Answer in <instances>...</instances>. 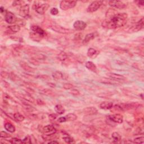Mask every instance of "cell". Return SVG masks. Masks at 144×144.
Masks as SVG:
<instances>
[{
    "instance_id": "obj_1",
    "label": "cell",
    "mask_w": 144,
    "mask_h": 144,
    "mask_svg": "<svg viewBox=\"0 0 144 144\" xmlns=\"http://www.w3.org/2000/svg\"><path fill=\"white\" fill-rule=\"evenodd\" d=\"M128 20L127 13H117L112 16L106 18V19L102 23V26L107 29H116L122 27L126 24Z\"/></svg>"
},
{
    "instance_id": "obj_2",
    "label": "cell",
    "mask_w": 144,
    "mask_h": 144,
    "mask_svg": "<svg viewBox=\"0 0 144 144\" xmlns=\"http://www.w3.org/2000/svg\"><path fill=\"white\" fill-rule=\"evenodd\" d=\"M36 4H34L33 5V8L35 10V11L38 14L43 15L45 13V12L47 11L48 9L49 8L50 5L48 4H40L39 3L35 2Z\"/></svg>"
},
{
    "instance_id": "obj_3",
    "label": "cell",
    "mask_w": 144,
    "mask_h": 144,
    "mask_svg": "<svg viewBox=\"0 0 144 144\" xmlns=\"http://www.w3.org/2000/svg\"><path fill=\"white\" fill-rule=\"evenodd\" d=\"M77 1H69V0H65V1H61L60 4V7L62 10H68L73 8L76 6Z\"/></svg>"
},
{
    "instance_id": "obj_4",
    "label": "cell",
    "mask_w": 144,
    "mask_h": 144,
    "mask_svg": "<svg viewBox=\"0 0 144 144\" xmlns=\"http://www.w3.org/2000/svg\"><path fill=\"white\" fill-rule=\"evenodd\" d=\"M51 29L56 32H58L61 34H70V33H73V30L69 28H66L63 27H61L60 25L58 24H53L51 26Z\"/></svg>"
},
{
    "instance_id": "obj_5",
    "label": "cell",
    "mask_w": 144,
    "mask_h": 144,
    "mask_svg": "<svg viewBox=\"0 0 144 144\" xmlns=\"http://www.w3.org/2000/svg\"><path fill=\"white\" fill-rule=\"evenodd\" d=\"M103 2L101 1H95L91 2L87 9V11L88 12H94L96 11L101 6Z\"/></svg>"
},
{
    "instance_id": "obj_6",
    "label": "cell",
    "mask_w": 144,
    "mask_h": 144,
    "mask_svg": "<svg viewBox=\"0 0 144 144\" xmlns=\"http://www.w3.org/2000/svg\"><path fill=\"white\" fill-rule=\"evenodd\" d=\"M5 20L7 23L12 24L16 23L17 18L12 12L10 11H6L5 14Z\"/></svg>"
},
{
    "instance_id": "obj_7",
    "label": "cell",
    "mask_w": 144,
    "mask_h": 144,
    "mask_svg": "<svg viewBox=\"0 0 144 144\" xmlns=\"http://www.w3.org/2000/svg\"><path fill=\"white\" fill-rule=\"evenodd\" d=\"M42 132L45 135L51 136L55 134L56 130L52 125H47L43 128Z\"/></svg>"
},
{
    "instance_id": "obj_8",
    "label": "cell",
    "mask_w": 144,
    "mask_h": 144,
    "mask_svg": "<svg viewBox=\"0 0 144 144\" xmlns=\"http://www.w3.org/2000/svg\"><path fill=\"white\" fill-rule=\"evenodd\" d=\"M109 5L110 6L118 9H123L127 6V5L120 1H110Z\"/></svg>"
},
{
    "instance_id": "obj_9",
    "label": "cell",
    "mask_w": 144,
    "mask_h": 144,
    "mask_svg": "<svg viewBox=\"0 0 144 144\" xmlns=\"http://www.w3.org/2000/svg\"><path fill=\"white\" fill-rule=\"evenodd\" d=\"M73 27L75 30L81 31V30L86 29L87 27V23L82 20H77L74 23Z\"/></svg>"
},
{
    "instance_id": "obj_10",
    "label": "cell",
    "mask_w": 144,
    "mask_h": 144,
    "mask_svg": "<svg viewBox=\"0 0 144 144\" xmlns=\"http://www.w3.org/2000/svg\"><path fill=\"white\" fill-rule=\"evenodd\" d=\"M107 118L115 123L120 124L123 122V117L119 114H114L110 115Z\"/></svg>"
},
{
    "instance_id": "obj_11",
    "label": "cell",
    "mask_w": 144,
    "mask_h": 144,
    "mask_svg": "<svg viewBox=\"0 0 144 144\" xmlns=\"http://www.w3.org/2000/svg\"><path fill=\"white\" fill-rule=\"evenodd\" d=\"M29 5L25 4L20 7L19 10V15L22 17H27L29 14Z\"/></svg>"
},
{
    "instance_id": "obj_12",
    "label": "cell",
    "mask_w": 144,
    "mask_h": 144,
    "mask_svg": "<svg viewBox=\"0 0 144 144\" xmlns=\"http://www.w3.org/2000/svg\"><path fill=\"white\" fill-rule=\"evenodd\" d=\"M106 76L109 77L110 78L114 79V80H115V81H118L124 80V79H125V77L123 75H120V74L114 73H106Z\"/></svg>"
},
{
    "instance_id": "obj_13",
    "label": "cell",
    "mask_w": 144,
    "mask_h": 144,
    "mask_svg": "<svg viewBox=\"0 0 144 144\" xmlns=\"http://www.w3.org/2000/svg\"><path fill=\"white\" fill-rule=\"evenodd\" d=\"M30 29H31V30L33 32L37 33V34H39L42 37H44L46 34L44 30H43L42 28L37 26V25H32Z\"/></svg>"
},
{
    "instance_id": "obj_14",
    "label": "cell",
    "mask_w": 144,
    "mask_h": 144,
    "mask_svg": "<svg viewBox=\"0 0 144 144\" xmlns=\"http://www.w3.org/2000/svg\"><path fill=\"white\" fill-rule=\"evenodd\" d=\"M97 36H98V33L96 32L87 34L84 38V40L83 41V43H84V44H85V43H87L88 42H89V41L94 40L95 38H96L97 37Z\"/></svg>"
},
{
    "instance_id": "obj_15",
    "label": "cell",
    "mask_w": 144,
    "mask_h": 144,
    "mask_svg": "<svg viewBox=\"0 0 144 144\" xmlns=\"http://www.w3.org/2000/svg\"><path fill=\"white\" fill-rule=\"evenodd\" d=\"M19 64H20V66H21V67L26 71H28V72H34L35 70V69L33 68L32 67H31V66H29L27 63H25V61H21L20 62Z\"/></svg>"
},
{
    "instance_id": "obj_16",
    "label": "cell",
    "mask_w": 144,
    "mask_h": 144,
    "mask_svg": "<svg viewBox=\"0 0 144 144\" xmlns=\"http://www.w3.org/2000/svg\"><path fill=\"white\" fill-rule=\"evenodd\" d=\"M83 113L86 115H95L97 114V110L95 107H87L83 109Z\"/></svg>"
},
{
    "instance_id": "obj_17",
    "label": "cell",
    "mask_w": 144,
    "mask_h": 144,
    "mask_svg": "<svg viewBox=\"0 0 144 144\" xmlns=\"http://www.w3.org/2000/svg\"><path fill=\"white\" fill-rule=\"evenodd\" d=\"M113 106V103L110 101H104L100 105V107L102 109L108 110L112 109Z\"/></svg>"
},
{
    "instance_id": "obj_18",
    "label": "cell",
    "mask_w": 144,
    "mask_h": 144,
    "mask_svg": "<svg viewBox=\"0 0 144 144\" xmlns=\"http://www.w3.org/2000/svg\"><path fill=\"white\" fill-rule=\"evenodd\" d=\"M143 28V18L140 19L138 21L137 24H136L135 27H133L132 28V30L133 32H137L139 31L141 29H142Z\"/></svg>"
},
{
    "instance_id": "obj_19",
    "label": "cell",
    "mask_w": 144,
    "mask_h": 144,
    "mask_svg": "<svg viewBox=\"0 0 144 144\" xmlns=\"http://www.w3.org/2000/svg\"><path fill=\"white\" fill-rule=\"evenodd\" d=\"M99 52L96 50H95L94 48H89L87 51V56L90 58L94 59L98 55Z\"/></svg>"
},
{
    "instance_id": "obj_20",
    "label": "cell",
    "mask_w": 144,
    "mask_h": 144,
    "mask_svg": "<svg viewBox=\"0 0 144 144\" xmlns=\"http://www.w3.org/2000/svg\"><path fill=\"white\" fill-rule=\"evenodd\" d=\"M86 67L93 72H96L97 70V67L95 64L92 61H87L85 64Z\"/></svg>"
},
{
    "instance_id": "obj_21",
    "label": "cell",
    "mask_w": 144,
    "mask_h": 144,
    "mask_svg": "<svg viewBox=\"0 0 144 144\" xmlns=\"http://www.w3.org/2000/svg\"><path fill=\"white\" fill-rule=\"evenodd\" d=\"M4 127L5 130L10 133H14L15 131H16V128H15V126L12 124H11V123H6L4 125Z\"/></svg>"
},
{
    "instance_id": "obj_22",
    "label": "cell",
    "mask_w": 144,
    "mask_h": 144,
    "mask_svg": "<svg viewBox=\"0 0 144 144\" xmlns=\"http://www.w3.org/2000/svg\"><path fill=\"white\" fill-rule=\"evenodd\" d=\"M102 83L105 84H113V85H115V84H119V82L118 81L114 80L113 79H107V78H103L101 81Z\"/></svg>"
},
{
    "instance_id": "obj_23",
    "label": "cell",
    "mask_w": 144,
    "mask_h": 144,
    "mask_svg": "<svg viewBox=\"0 0 144 144\" xmlns=\"http://www.w3.org/2000/svg\"><path fill=\"white\" fill-rule=\"evenodd\" d=\"M52 76L53 78L56 81L60 80V79H63V78H64L63 74L61 73V72L59 71L54 72V73H52Z\"/></svg>"
},
{
    "instance_id": "obj_24",
    "label": "cell",
    "mask_w": 144,
    "mask_h": 144,
    "mask_svg": "<svg viewBox=\"0 0 144 144\" xmlns=\"http://www.w3.org/2000/svg\"><path fill=\"white\" fill-rule=\"evenodd\" d=\"M54 109H55V111L59 114H63L64 113H65V111L64 107L60 104L56 105L55 106Z\"/></svg>"
},
{
    "instance_id": "obj_25",
    "label": "cell",
    "mask_w": 144,
    "mask_h": 144,
    "mask_svg": "<svg viewBox=\"0 0 144 144\" xmlns=\"http://www.w3.org/2000/svg\"><path fill=\"white\" fill-rule=\"evenodd\" d=\"M14 119L17 122H23L25 119V117L20 113H15L14 114Z\"/></svg>"
},
{
    "instance_id": "obj_26",
    "label": "cell",
    "mask_w": 144,
    "mask_h": 144,
    "mask_svg": "<svg viewBox=\"0 0 144 144\" xmlns=\"http://www.w3.org/2000/svg\"><path fill=\"white\" fill-rule=\"evenodd\" d=\"M112 137L114 142H118L121 140V136L118 132H113L112 135Z\"/></svg>"
},
{
    "instance_id": "obj_27",
    "label": "cell",
    "mask_w": 144,
    "mask_h": 144,
    "mask_svg": "<svg viewBox=\"0 0 144 144\" xmlns=\"http://www.w3.org/2000/svg\"><path fill=\"white\" fill-rule=\"evenodd\" d=\"M8 28L11 32L14 33L19 32L20 30V26L19 25L15 24V25H10V26L8 27Z\"/></svg>"
},
{
    "instance_id": "obj_28",
    "label": "cell",
    "mask_w": 144,
    "mask_h": 144,
    "mask_svg": "<svg viewBox=\"0 0 144 144\" xmlns=\"http://www.w3.org/2000/svg\"><path fill=\"white\" fill-rule=\"evenodd\" d=\"M65 118L66 119V120L68 121H74L77 119V116L76 115L73 114V113H69V114H67L65 116Z\"/></svg>"
},
{
    "instance_id": "obj_29",
    "label": "cell",
    "mask_w": 144,
    "mask_h": 144,
    "mask_svg": "<svg viewBox=\"0 0 144 144\" xmlns=\"http://www.w3.org/2000/svg\"><path fill=\"white\" fill-rule=\"evenodd\" d=\"M58 59L59 60H60V61H64L68 59V55H66L65 52H63V51H61L58 55Z\"/></svg>"
},
{
    "instance_id": "obj_30",
    "label": "cell",
    "mask_w": 144,
    "mask_h": 144,
    "mask_svg": "<svg viewBox=\"0 0 144 144\" xmlns=\"http://www.w3.org/2000/svg\"><path fill=\"white\" fill-rule=\"evenodd\" d=\"M23 97L25 100H27V101H28L30 102H32V103H34V99L29 95L23 94Z\"/></svg>"
},
{
    "instance_id": "obj_31",
    "label": "cell",
    "mask_w": 144,
    "mask_h": 144,
    "mask_svg": "<svg viewBox=\"0 0 144 144\" xmlns=\"http://www.w3.org/2000/svg\"><path fill=\"white\" fill-rule=\"evenodd\" d=\"M63 140H64V141L66 143H74V141L73 140V138H71V137H70L69 136H64V137H63Z\"/></svg>"
},
{
    "instance_id": "obj_32",
    "label": "cell",
    "mask_w": 144,
    "mask_h": 144,
    "mask_svg": "<svg viewBox=\"0 0 144 144\" xmlns=\"http://www.w3.org/2000/svg\"><path fill=\"white\" fill-rule=\"evenodd\" d=\"M143 142H144V137L143 136H141V137L135 138L134 140H133V142L136 143H143Z\"/></svg>"
},
{
    "instance_id": "obj_33",
    "label": "cell",
    "mask_w": 144,
    "mask_h": 144,
    "mask_svg": "<svg viewBox=\"0 0 144 144\" xmlns=\"http://www.w3.org/2000/svg\"><path fill=\"white\" fill-rule=\"evenodd\" d=\"M9 77L11 80H12L14 82H16L17 80H20V79L19 78V77H18L16 74H15L13 73H11L9 74Z\"/></svg>"
},
{
    "instance_id": "obj_34",
    "label": "cell",
    "mask_w": 144,
    "mask_h": 144,
    "mask_svg": "<svg viewBox=\"0 0 144 144\" xmlns=\"http://www.w3.org/2000/svg\"><path fill=\"white\" fill-rule=\"evenodd\" d=\"M10 142L11 143H23V141L17 138H12Z\"/></svg>"
},
{
    "instance_id": "obj_35",
    "label": "cell",
    "mask_w": 144,
    "mask_h": 144,
    "mask_svg": "<svg viewBox=\"0 0 144 144\" xmlns=\"http://www.w3.org/2000/svg\"><path fill=\"white\" fill-rule=\"evenodd\" d=\"M0 136H1V138H7L11 137L9 133L5 132V131H1V133H0Z\"/></svg>"
},
{
    "instance_id": "obj_36",
    "label": "cell",
    "mask_w": 144,
    "mask_h": 144,
    "mask_svg": "<svg viewBox=\"0 0 144 144\" xmlns=\"http://www.w3.org/2000/svg\"><path fill=\"white\" fill-rule=\"evenodd\" d=\"M23 143H31V137L29 136H27L23 140Z\"/></svg>"
},
{
    "instance_id": "obj_37",
    "label": "cell",
    "mask_w": 144,
    "mask_h": 144,
    "mask_svg": "<svg viewBox=\"0 0 144 144\" xmlns=\"http://www.w3.org/2000/svg\"><path fill=\"white\" fill-rule=\"evenodd\" d=\"M73 85L71 83H66L64 84L63 85V88L65 89H70L73 88Z\"/></svg>"
},
{
    "instance_id": "obj_38",
    "label": "cell",
    "mask_w": 144,
    "mask_h": 144,
    "mask_svg": "<svg viewBox=\"0 0 144 144\" xmlns=\"http://www.w3.org/2000/svg\"><path fill=\"white\" fill-rule=\"evenodd\" d=\"M50 13L52 15H56L59 14V10L57 8L53 7L50 10Z\"/></svg>"
},
{
    "instance_id": "obj_39",
    "label": "cell",
    "mask_w": 144,
    "mask_h": 144,
    "mask_svg": "<svg viewBox=\"0 0 144 144\" xmlns=\"http://www.w3.org/2000/svg\"><path fill=\"white\" fill-rule=\"evenodd\" d=\"M70 94L74 95V96H78V95H80V92L78 89H72L70 91Z\"/></svg>"
},
{
    "instance_id": "obj_40",
    "label": "cell",
    "mask_w": 144,
    "mask_h": 144,
    "mask_svg": "<svg viewBox=\"0 0 144 144\" xmlns=\"http://www.w3.org/2000/svg\"><path fill=\"white\" fill-rule=\"evenodd\" d=\"M58 121L59 123H64V122H65L66 121H67V120H66L65 117H61L60 118H59V119H58Z\"/></svg>"
},
{
    "instance_id": "obj_41",
    "label": "cell",
    "mask_w": 144,
    "mask_h": 144,
    "mask_svg": "<svg viewBox=\"0 0 144 144\" xmlns=\"http://www.w3.org/2000/svg\"><path fill=\"white\" fill-rule=\"evenodd\" d=\"M57 117H58V115H56V114H50V115H49V119H50L51 120H53L56 119V118H57Z\"/></svg>"
},
{
    "instance_id": "obj_42",
    "label": "cell",
    "mask_w": 144,
    "mask_h": 144,
    "mask_svg": "<svg viewBox=\"0 0 144 144\" xmlns=\"http://www.w3.org/2000/svg\"><path fill=\"white\" fill-rule=\"evenodd\" d=\"M22 3H24L23 1H15L13 2L12 4V6H17V5H21Z\"/></svg>"
},
{
    "instance_id": "obj_43",
    "label": "cell",
    "mask_w": 144,
    "mask_h": 144,
    "mask_svg": "<svg viewBox=\"0 0 144 144\" xmlns=\"http://www.w3.org/2000/svg\"><path fill=\"white\" fill-rule=\"evenodd\" d=\"M82 34H81V33H77V34L75 35V40H81L82 38Z\"/></svg>"
},
{
    "instance_id": "obj_44",
    "label": "cell",
    "mask_w": 144,
    "mask_h": 144,
    "mask_svg": "<svg viewBox=\"0 0 144 144\" xmlns=\"http://www.w3.org/2000/svg\"><path fill=\"white\" fill-rule=\"evenodd\" d=\"M2 83V84H3V85H4V86L5 87H6V88H8V87L10 86V84L8 83H7V82H6V81H4Z\"/></svg>"
},
{
    "instance_id": "obj_45",
    "label": "cell",
    "mask_w": 144,
    "mask_h": 144,
    "mask_svg": "<svg viewBox=\"0 0 144 144\" xmlns=\"http://www.w3.org/2000/svg\"><path fill=\"white\" fill-rule=\"evenodd\" d=\"M137 5H139L140 6H143V5H144V1H138V4H137Z\"/></svg>"
},
{
    "instance_id": "obj_46",
    "label": "cell",
    "mask_w": 144,
    "mask_h": 144,
    "mask_svg": "<svg viewBox=\"0 0 144 144\" xmlns=\"http://www.w3.org/2000/svg\"><path fill=\"white\" fill-rule=\"evenodd\" d=\"M4 11L6 12V11H5V9L4 8V7L1 6V7H0V12H1V14H3V12Z\"/></svg>"
},
{
    "instance_id": "obj_47",
    "label": "cell",
    "mask_w": 144,
    "mask_h": 144,
    "mask_svg": "<svg viewBox=\"0 0 144 144\" xmlns=\"http://www.w3.org/2000/svg\"><path fill=\"white\" fill-rule=\"evenodd\" d=\"M48 143H59V142H58V141H49Z\"/></svg>"
}]
</instances>
